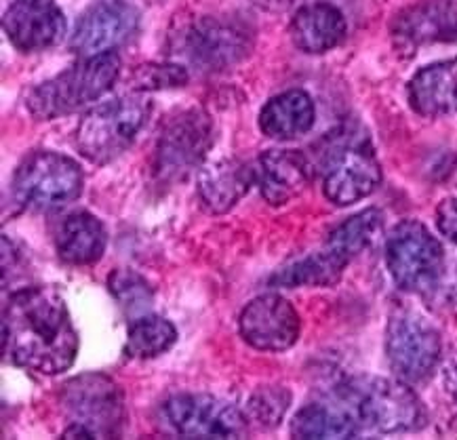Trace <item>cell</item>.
<instances>
[{
  "label": "cell",
  "instance_id": "cell-1",
  "mask_svg": "<svg viewBox=\"0 0 457 440\" xmlns=\"http://www.w3.org/2000/svg\"><path fill=\"white\" fill-rule=\"evenodd\" d=\"M3 352L17 367L43 375L68 371L79 354V333L66 299L53 285L15 291L3 310Z\"/></svg>",
  "mask_w": 457,
  "mask_h": 440
},
{
  "label": "cell",
  "instance_id": "cell-2",
  "mask_svg": "<svg viewBox=\"0 0 457 440\" xmlns=\"http://www.w3.org/2000/svg\"><path fill=\"white\" fill-rule=\"evenodd\" d=\"M336 394L359 428L379 434H401L424 428L426 409L420 396L386 378H353L336 388Z\"/></svg>",
  "mask_w": 457,
  "mask_h": 440
},
{
  "label": "cell",
  "instance_id": "cell-3",
  "mask_svg": "<svg viewBox=\"0 0 457 440\" xmlns=\"http://www.w3.org/2000/svg\"><path fill=\"white\" fill-rule=\"evenodd\" d=\"M119 74L120 60L114 53L85 57L66 72L38 85L28 95L26 108L38 120H53L72 114L112 89Z\"/></svg>",
  "mask_w": 457,
  "mask_h": 440
},
{
  "label": "cell",
  "instance_id": "cell-4",
  "mask_svg": "<svg viewBox=\"0 0 457 440\" xmlns=\"http://www.w3.org/2000/svg\"><path fill=\"white\" fill-rule=\"evenodd\" d=\"M13 201L26 211L51 213L74 203L83 192V171L70 156L51 150L23 158L11 181Z\"/></svg>",
  "mask_w": 457,
  "mask_h": 440
},
{
  "label": "cell",
  "instance_id": "cell-5",
  "mask_svg": "<svg viewBox=\"0 0 457 440\" xmlns=\"http://www.w3.org/2000/svg\"><path fill=\"white\" fill-rule=\"evenodd\" d=\"M150 112L152 104L142 95H125L99 104L79 125L76 148L93 164L114 161L136 142Z\"/></svg>",
  "mask_w": 457,
  "mask_h": 440
},
{
  "label": "cell",
  "instance_id": "cell-6",
  "mask_svg": "<svg viewBox=\"0 0 457 440\" xmlns=\"http://www.w3.org/2000/svg\"><path fill=\"white\" fill-rule=\"evenodd\" d=\"M386 263L398 289L430 295L441 285L445 253L424 224L405 220L386 238Z\"/></svg>",
  "mask_w": 457,
  "mask_h": 440
},
{
  "label": "cell",
  "instance_id": "cell-7",
  "mask_svg": "<svg viewBox=\"0 0 457 440\" xmlns=\"http://www.w3.org/2000/svg\"><path fill=\"white\" fill-rule=\"evenodd\" d=\"M386 356L403 381L421 384L441 361V336L436 327L411 310H398L386 328Z\"/></svg>",
  "mask_w": 457,
  "mask_h": 440
},
{
  "label": "cell",
  "instance_id": "cell-8",
  "mask_svg": "<svg viewBox=\"0 0 457 440\" xmlns=\"http://www.w3.org/2000/svg\"><path fill=\"white\" fill-rule=\"evenodd\" d=\"M213 145V122L203 110H186L173 116L161 131L154 150V173L162 181L186 178Z\"/></svg>",
  "mask_w": 457,
  "mask_h": 440
},
{
  "label": "cell",
  "instance_id": "cell-9",
  "mask_svg": "<svg viewBox=\"0 0 457 440\" xmlns=\"http://www.w3.org/2000/svg\"><path fill=\"white\" fill-rule=\"evenodd\" d=\"M179 53L209 72L232 68L251 49V34L243 23L221 17H201L179 34Z\"/></svg>",
  "mask_w": 457,
  "mask_h": 440
},
{
  "label": "cell",
  "instance_id": "cell-10",
  "mask_svg": "<svg viewBox=\"0 0 457 440\" xmlns=\"http://www.w3.org/2000/svg\"><path fill=\"white\" fill-rule=\"evenodd\" d=\"M162 413L175 432L192 438H238L247 432V419L237 407L209 394L171 396Z\"/></svg>",
  "mask_w": 457,
  "mask_h": 440
},
{
  "label": "cell",
  "instance_id": "cell-11",
  "mask_svg": "<svg viewBox=\"0 0 457 440\" xmlns=\"http://www.w3.org/2000/svg\"><path fill=\"white\" fill-rule=\"evenodd\" d=\"M245 342L263 352L289 350L300 339L302 320L297 310L277 293L255 297L238 320Z\"/></svg>",
  "mask_w": 457,
  "mask_h": 440
},
{
  "label": "cell",
  "instance_id": "cell-12",
  "mask_svg": "<svg viewBox=\"0 0 457 440\" xmlns=\"http://www.w3.org/2000/svg\"><path fill=\"white\" fill-rule=\"evenodd\" d=\"M139 28V11L122 0H104L93 4L80 17L79 26L70 40V49L80 57L112 53L116 46L127 43Z\"/></svg>",
  "mask_w": 457,
  "mask_h": 440
},
{
  "label": "cell",
  "instance_id": "cell-13",
  "mask_svg": "<svg viewBox=\"0 0 457 440\" xmlns=\"http://www.w3.org/2000/svg\"><path fill=\"white\" fill-rule=\"evenodd\" d=\"M379 181H382V167L373 150L361 142L348 145L333 156L331 164L327 167L325 181H322V192L327 201L337 207H348L373 195Z\"/></svg>",
  "mask_w": 457,
  "mask_h": 440
},
{
  "label": "cell",
  "instance_id": "cell-14",
  "mask_svg": "<svg viewBox=\"0 0 457 440\" xmlns=\"http://www.w3.org/2000/svg\"><path fill=\"white\" fill-rule=\"evenodd\" d=\"M3 30L15 49L43 51L60 43L66 32V17L55 0H15L4 11Z\"/></svg>",
  "mask_w": 457,
  "mask_h": 440
},
{
  "label": "cell",
  "instance_id": "cell-15",
  "mask_svg": "<svg viewBox=\"0 0 457 440\" xmlns=\"http://www.w3.org/2000/svg\"><path fill=\"white\" fill-rule=\"evenodd\" d=\"M63 404L74 415V424L89 428L96 434H112L120 424V396L116 386L102 375H83L72 379L63 390Z\"/></svg>",
  "mask_w": 457,
  "mask_h": 440
},
{
  "label": "cell",
  "instance_id": "cell-16",
  "mask_svg": "<svg viewBox=\"0 0 457 440\" xmlns=\"http://www.w3.org/2000/svg\"><path fill=\"white\" fill-rule=\"evenodd\" d=\"M390 30L407 46L457 43V0H420L398 11Z\"/></svg>",
  "mask_w": 457,
  "mask_h": 440
},
{
  "label": "cell",
  "instance_id": "cell-17",
  "mask_svg": "<svg viewBox=\"0 0 457 440\" xmlns=\"http://www.w3.org/2000/svg\"><path fill=\"white\" fill-rule=\"evenodd\" d=\"M312 178V167L302 152L295 150H268L260 156L255 169V184L262 196L272 207H280L302 195Z\"/></svg>",
  "mask_w": 457,
  "mask_h": 440
},
{
  "label": "cell",
  "instance_id": "cell-18",
  "mask_svg": "<svg viewBox=\"0 0 457 440\" xmlns=\"http://www.w3.org/2000/svg\"><path fill=\"white\" fill-rule=\"evenodd\" d=\"M407 97L426 119L457 114V57L421 68L409 82Z\"/></svg>",
  "mask_w": 457,
  "mask_h": 440
},
{
  "label": "cell",
  "instance_id": "cell-19",
  "mask_svg": "<svg viewBox=\"0 0 457 440\" xmlns=\"http://www.w3.org/2000/svg\"><path fill=\"white\" fill-rule=\"evenodd\" d=\"M255 184V169L237 158H224L198 175V198L209 213H226Z\"/></svg>",
  "mask_w": 457,
  "mask_h": 440
},
{
  "label": "cell",
  "instance_id": "cell-20",
  "mask_svg": "<svg viewBox=\"0 0 457 440\" xmlns=\"http://www.w3.org/2000/svg\"><path fill=\"white\" fill-rule=\"evenodd\" d=\"M293 45L310 55L327 53L345 38V20L342 11L329 3L306 4L291 20Z\"/></svg>",
  "mask_w": 457,
  "mask_h": 440
},
{
  "label": "cell",
  "instance_id": "cell-21",
  "mask_svg": "<svg viewBox=\"0 0 457 440\" xmlns=\"http://www.w3.org/2000/svg\"><path fill=\"white\" fill-rule=\"evenodd\" d=\"M105 243V228L96 215L76 211L63 217L55 232L57 255L72 266H89L102 260Z\"/></svg>",
  "mask_w": 457,
  "mask_h": 440
},
{
  "label": "cell",
  "instance_id": "cell-22",
  "mask_svg": "<svg viewBox=\"0 0 457 440\" xmlns=\"http://www.w3.org/2000/svg\"><path fill=\"white\" fill-rule=\"evenodd\" d=\"M316 110L306 91L291 89L272 97L260 114V129L268 137L287 142L308 133L314 127Z\"/></svg>",
  "mask_w": 457,
  "mask_h": 440
},
{
  "label": "cell",
  "instance_id": "cell-23",
  "mask_svg": "<svg viewBox=\"0 0 457 440\" xmlns=\"http://www.w3.org/2000/svg\"><path fill=\"white\" fill-rule=\"evenodd\" d=\"M361 428L344 404L310 403L291 421L295 438H354Z\"/></svg>",
  "mask_w": 457,
  "mask_h": 440
},
{
  "label": "cell",
  "instance_id": "cell-24",
  "mask_svg": "<svg viewBox=\"0 0 457 440\" xmlns=\"http://www.w3.org/2000/svg\"><path fill=\"white\" fill-rule=\"evenodd\" d=\"M384 224L382 211L378 209H367L361 211L345 220L342 226H337L336 230L327 238L325 249L331 251L337 260H342L345 266L354 260L356 255L362 253L367 246L373 245V240L379 237Z\"/></svg>",
  "mask_w": 457,
  "mask_h": 440
},
{
  "label": "cell",
  "instance_id": "cell-25",
  "mask_svg": "<svg viewBox=\"0 0 457 440\" xmlns=\"http://www.w3.org/2000/svg\"><path fill=\"white\" fill-rule=\"evenodd\" d=\"M345 263L322 246L316 253L277 272L270 283L277 286H331L342 278Z\"/></svg>",
  "mask_w": 457,
  "mask_h": 440
},
{
  "label": "cell",
  "instance_id": "cell-26",
  "mask_svg": "<svg viewBox=\"0 0 457 440\" xmlns=\"http://www.w3.org/2000/svg\"><path fill=\"white\" fill-rule=\"evenodd\" d=\"M178 339V328L162 316L144 314L131 322L127 333V352L133 359H154L165 354Z\"/></svg>",
  "mask_w": 457,
  "mask_h": 440
},
{
  "label": "cell",
  "instance_id": "cell-27",
  "mask_svg": "<svg viewBox=\"0 0 457 440\" xmlns=\"http://www.w3.org/2000/svg\"><path fill=\"white\" fill-rule=\"evenodd\" d=\"M108 286L116 303L127 314H144L152 306V289L144 277L133 270H114L108 278Z\"/></svg>",
  "mask_w": 457,
  "mask_h": 440
},
{
  "label": "cell",
  "instance_id": "cell-28",
  "mask_svg": "<svg viewBox=\"0 0 457 440\" xmlns=\"http://www.w3.org/2000/svg\"><path fill=\"white\" fill-rule=\"evenodd\" d=\"M291 394L278 386H268L260 388L253 396L249 398L247 411L251 421H255L260 428H274L278 421L285 418L287 409H289Z\"/></svg>",
  "mask_w": 457,
  "mask_h": 440
},
{
  "label": "cell",
  "instance_id": "cell-29",
  "mask_svg": "<svg viewBox=\"0 0 457 440\" xmlns=\"http://www.w3.org/2000/svg\"><path fill=\"white\" fill-rule=\"evenodd\" d=\"M187 82V72L178 63H144L133 70L129 87L133 91H156L184 87Z\"/></svg>",
  "mask_w": 457,
  "mask_h": 440
},
{
  "label": "cell",
  "instance_id": "cell-30",
  "mask_svg": "<svg viewBox=\"0 0 457 440\" xmlns=\"http://www.w3.org/2000/svg\"><path fill=\"white\" fill-rule=\"evenodd\" d=\"M436 226L443 237L457 245V198H445L436 207Z\"/></svg>",
  "mask_w": 457,
  "mask_h": 440
},
{
  "label": "cell",
  "instance_id": "cell-31",
  "mask_svg": "<svg viewBox=\"0 0 457 440\" xmlns=\"http://www.w3.org/2000/svg\"><path fill=\"white\" fill-rule=\"evenodd\" d=\"M445 388H447L451 398L457 403V356L445 367Z\"/></svg>",
  "mask_w": 457,
  "mask_h": 440
}]
</instances>
